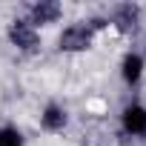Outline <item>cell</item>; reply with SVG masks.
Segmentation results:
<instances>
[{"label":"cell","mask_w":146,"mask_h":146,"mask_svg":"<svg viewBox=\"0 0 146 146\" xmlns=\"http://www.w3.org/2000/svg\"><path fill=\"white\" fill-rule=\"evenodd\" d=\"M140 75H143V60L137 54H129L123 60V78H126V83H137Z\"/></svg>","instance_id":"cell-4"},{"label":"cell","mask_w":146,"mask_h":146,"mask_svg":"<svg viewBox=\"0 0 146 146\" xmlns=\"http://www.w3.org/2000/svg\"><path fill=\"white\" fill-rule=\"evenodd\" d=\"M40 123H43V129L57 132V129L66 126V112H63L60 106H46V112L40 115Z\"/></svg>","instance_id":"cell-3"},{"label":"cell","mask_w":146,"mask_h":146,"mask_svg":"<svg viewBox=\"0 0 146 146\" xmlns=\"http://www.w3.org/2000/svg\"><path fill=\"white\" fill-rule=\"evenodd\" d=\"M57 15H60V6H54V3H40V6L35 9V23H40V26L54 23Z\"/></svg>","instance_id":"cell-5"},{"label":"cell","mask_w":146,"mask_h":146,"mask_svg":"<svg viewBox=\"0 0 146 146\" xmlns=\"http://www.w3.org/2000/svg\"><path fill=\"white\" fill-rule=\"evenodd\" d=\"M89 40H92V32H89L86 26H72V29L63 32L60 46H63V49H86Z\"/></svg>","instance_id":"cell-1"},{"label":"cell","mask_w":146,"mask_h":146,"mask_svg":"<svg viewBox=\"0 0 146 146\" xmlns=\"http://www.w3.org/2000/svg\"><path fill=\"white\" fill-rule=\"evenodd\" d=\"M0 146H23V135L12 126H3L0 129Z\"/></svg>","instance_id":"cell-7"},{"label":"cell","mask_w":146,"mask_h":146,"mask_svg":"<svg viewBox=\"0 0 146 146\" xmlns=\"http://www.w3.org/2000/svg\"><path fill=\"white\" fill-rule=\"evenodd\" d=\"M123 126L132 135H146V109L143 106H129L123 112Z\"/></svg>","instance_id":"cell-2"},{"label":"cell","mask_w":146,"mask_h":146,"mask_svg":"<svg viewBox=\"0 0 146 146\" xmlns=\"http://www.w3.org/2000/svg\"><path fill=\"white\" fill-rule=\"evenodd\" d=\"M12 40L17 43V46H23V49H29V46H35V32L26 26V23H17L15 29H12Z\"/></svg>","instance_id":"cell-6"}]
</instances>
